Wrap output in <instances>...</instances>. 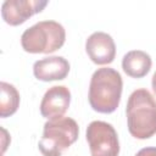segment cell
I'll return each instance as SVG.
<instances>
[{
  "label": "cell",
  "instance_id": "4",
  "mask_svg": "<svg viewBox=\"0 0 156 156\" xmlns=\"http://www.w3.org/2000/svg\"><path fill=\"white\" fill-rule=\"evenodd\" d=\"M79 135L78 123L71 117H61L45 122L41 139L38 143L39 151L44 156H61Z\"/></svg>",
  "mask_w": 156,
  "mask_h": 156
},
{
  "label": "cell",
  "instance_id": "11",
  "mask_svg": "<svg viewBox=\"0 0 156 156\" xmlns=\"http://www.w3.org/2000/svg\"><path fill=\"white\" fill-rule=\"evenodd\" d=\"M1 98H0V117L6 118L12 116L20 106V93L15 85L1 82Z\"/></svg>",
  "mask_w": 156,
  "mask_h": 156
},
{
  "label": "cell",
  "instance_id": "10",
  "mask_svg": "<svg viewBox=\"0 0 156 156\" xmlns=\"http://www.w3.org/2000/svg\"><path fill=\"white\" fill-rule=\"evenodd\" d=\"M152 60L150 55L143 50L128 51L122 58V68L124 73L132 78H143L151 69Z\"/></svg>",
  "mask_w": 156,
  "mask_h": 156
},
{
  "label": "cell",
  "instance_id": "12",
  "mask_svg": "<svg viewBox=\"0 0 156 156\" xmlns=\"http://www.w3.org/2000/svg\"><path fill=\"white\" fill-rule=\"evenodd\" d=\"M135 156H156V147L155 146H146L140 149Z\"/></svg>",
  "mask_w": 156,
  "mask_h": 156
},
{
  "label": "cell",
  "instance_id": "1",
  "mask_svg": "<svg viewBox=\"0 0 156 156\" xmlns=\"http://www.w3.org/2000/svg\"><path fill=\"white\" fill-rule=\"evenodd\" d=\"M123 89L121 74L111 68H98L90 79L88 100L91 108L99 113H112L117 110Z\"/></svg>",
  "mask_w": 156,
  "mask_h": 156
},
{
  "label": "cell",
  "instance_id": "7",
  "mask_svg": "<svg viewBox=\"0 0 156 156\" xmlns=\"http://www.w3.org/2000/svg\"><path fill=\"white\" fill-rule=\"evenodd\" d=\"M71 91L65 85H54L49 88L40 102V115L45 118L57 119L63 117L69 107Z\"/></svg>",
  "mask_w": 156,
  "mask_h": 156
},
{
  "label": "cell",
  "instance_id": "2",
  "mask_svg": "<svg viewBox=\"0 0 156 156\" xmlns=\"http://www.w3.org/2000/svg\"><path fill=\"white\" fill-rule=\"evenodd\" d=\"M127 126L132 136L145 140L156 134V100L144 88L134 90L127 101Z\"/></svg>",
  "mask_w": 156,
  "mask_h": 156
},
{
  "label": "cell",
  "instance_id": "8",
  "mask_svg": "<svg viewBox=\"0 0 156 156\" xmlns=\"http://www.w3.org/2000/svg\"><path fill=\"white\" fill-rule=\"evenodd\" d=\"M85 51L95 65H108L116 57V44L105 32H94L85 41Z\"/></svg>",
  "mask_w": 156,
  "mask_h": 156
},
{
  "label": "cell",
  "instance_id": "3",
  "mask_svg": "<svg viewBox=\"0 0 156 156\" xmlns=\"http://www.w3.org/2000/svg\"><path fill=\"white\" fill-rule=\"evenodd\" d=\"M66 41V30L56 21H40L27 28L21 35V45L29 54H51Z\"/></svg>",
  "mask_w": 156,
  "mask_h": 156
},
{
  "label": "cell",
  "instance_id": "5",
  "mask_svg": "<svg viewBox=\"0 0 156 156\" xmlns=\"http://www.w3.org/2000/svg\"><path fill=\"white\" fill-rule=\"evenodd\" d=\"M91 156H118L119 141L112 124L104 121H93L85 132Z\"/></svg>",
  "mask_w": 156,
  "mask_h": 156
},
{
  "label": "cell",
  "instance_id": "9",
  "mask_svg": "<svg viewBox=\"0 0 156 156\" xmlns=\"http://www.w3.org/2000/svg\"><path fill=\"white\" fill-rule=\"evenodd\" d=\"M69 72V62L62 56H48L33 65V74L38 80H62Z\"/></svg>",
  "mask_w": 156,
  "mask_h": 156
},
{
  "label": "cell",
  "instance_id": "13",
  "mask_svg": "<svg viewBox=\"0 0 156 156\" xmlns=\"http://www.w3.org/2000/svg\"><path fill=\"white\" fill-rule=\"evenodd\" d=\"M151 87H152L154 93L156 94V72H155L154 76H152V79H151Z\"/></svg>",
  "mask_w": 156,
  "mask_h": 156
},
{
  "label": "cell",
  "instance_id": "6",
  "mask_svg": "<svg viewBox=\"0 0 156 156\" xmlns=\"http://www.w3.org/2000/svg\"><path fill=\"white\" fill-rule=\"evenodd\" d=\"M48 4L46 0H6L1 5V17L10 26H20Z\"/></svg>",
  "mask_w": 156,
  "mask_h": 156
}]
</instances>
